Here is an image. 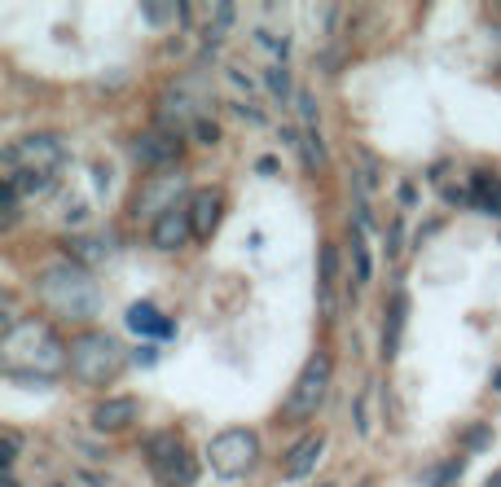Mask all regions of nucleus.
<instances>
[{"label":"nucleus","mask_w":501,"mask_h":487,"mask_svg":"<svg viewBox=\"0 0 501 487\" xmlns=\"http://www.w3.org/2000/svg\"><path fill=\"white\" fill-rule=\"evenodd\" d=\"M62 360H71V351H62L57 339H53L49 325L40 320H18L5 330V342H0V365H5V378H40V369H57Z\"/></svg>","instance_id":"nucleus-1"},{"label":"nucleus","mask_w":501,"mask_h":487,"mask_svg":"<svg viewBox=\"0 0 501 487\" xmlns=\"http://www.w3.org/2000/svg\"><path fill=\"white\" fill-rule=\"evenodd\" d=\"M36 290L45 299V308H53L57 317L93 320L101 312L97 281L88 277V269H79V264H49Z\"/></svg>","instance_id":"nucleus-2"},{"label":"nucleus","mask_w":501,"mask_h":487,"mask_svg":"<svg viewBox=\"0 0 501 487\" xmlns=\"http://www.w3.org/2000/svg\"><path fill=\"white\" fill-rule=\"evenodd\" d=\"M71 373H76L79 382H88V387H101V382H115L128 365V351L119 339H110V334H84V339L71 342Z\"/></svg>","instance_id":"nucleus-3"},{"label":"nucleus","mask_w":501,"mask_h":487,"mask_svg":"<svg viewBox=\"0 0 501 487\" xmlns=\"http://www.w3.org/2000/svg\"><path fill=\"white\" fill-rule=\"evenodd\" d=\"M146 462H150V470L168 487H189L194 474H199V465L185 452V443L176 439V431H154V435L146 439Z\"/></svg>","instance_id":"nucleus-4"},{"label":"nucleus","mask_w":501,"mask_h":487,"mask_svg":"<svg viewBox=\"0 0 501 487\" xmlns=\"http://www.w3.org/2000/svg\"><path fill=\"white\" fill-rule=\"evenodd\" d=\"M255 462H260V439L250 431H220L207 443V465L220 479H242Z\"/></svg>","instance_id":"nucleus-5"},{"label":"nucleus","mask_w":501,"mask_h":487,"mask_svg":"<svg viewBox=\"0 0 501 487\" xmlns=\"http://www.w3.org/2000/svg\"><path fill=\"white\" fill-rule=\"evenodd\" d=\"M330 378H334V360H330V351H317V356L303 365L300 382H295L291 400H286V417H291V421H308V417L326 404Z\"/></svg>","instance_id":"nucleus-6"},{"label":"nucleus","mask_w":501,"mask_h":487,"mask_svg":"<svg viewBox=\"0 0 501 487\" xmlns=\"http://www.w3.org/2000/svg\"><path fill=\"white\" fill-rule=\"evenodd\" d=\"M66 141L57 137V132H26L18 146L5 149V163L9 167H26V171H45V176H53V171L66 163Z\"/></svg>","instance_id":"nucleus-7"},{"label":"nucleus","mask_w":501,"mask_h":487,"mask_svg":"<svg viewBox=\"0 0 501 487\" xmlns=\"http://www.w3.org/2000/svg\"><path fill=\"white\" fill-rule=\"evenodd\" d=\"M180 194H185V176H180V171H158V176H150V180L137 189L132 216H154V219L168 216Z\"/></svg>","instance_id":"nucleus-8"},{"label":"nucleus","mask_w":501,"mask_h":487,"mask_svg":"<svg viewBox=\"0 0 501 487\" xmlns=\"http://www.w3.org/2000/svg\"><path fill=\"white\" fill-rule=\"evenodd\" d=\"M132 154L141 158V167H154V171H176L172 163L180 158V137L168 132V127H150L132 141Z\"/></svg>","instance_id":"nucleus-9"},{"label":"nucleus","mask_w":501,"mask_h":487,"mask_svg":"<svg viewBox=\"0 0 501 487\" xmlns=\"http://www.w3.org/2000/svg\"><path fill=\"white\" fill-rule=\"evenodd\" d=\"M62 246H66L71 264H79V269H97V264H106L119 250L115 233H71Z\"/></svg>","instance_id":"nucleus-10"},{"label":"nucleus","mask_w":501,"mask_h":487,"mask_svg":"<svg viewBox=\"0 0 501 487\" xmlns=\"http://www.w3.org/2000/svg\"><path fill=\"white\" fill-rule=\"evenodd\" d=\"M137 421V400L132 395H115V400H101L93 409V426L101 435H119V431H132Z\"/></svg>","instance_id":"nucleus-11"},{"label":"nucleus","mask_w":501,"mask_h":487,"mask_svg":"<svg viewBox=\"0 0 501 487\" xmlns=\"http://www.w3.org/2000/svg\"><path fill=\"white\" fill-rule=\"evenodd\" d=\"M322 452H326V435H303L291 452H286V462H281V474L286 479H308L317 462H322Z\"/></svg>","instance_id":"nucleus-12"},{"label":"nucleus","mask_w":501,"mask_h":487,"mask_svg":"<svg viewBox=\"0 0 501 487\" xmlns=\"http://www.w3.org/2000/svg\"><path fill=\"white\" fill-rule=\"evenodd\" d=\"M150 238L158 250H176V246H185L189 238H194V224H189V211H168V216H158L154 219V228H150Z\"/></svg>","instance_id":"nucleus-13"},{"label":"nucleus","mask_w":501,"mask_h":487,"mask_svg":"<svg viewBox=\"0 0 501 487\" xmlns=\"http://www.w3.org/2000/svg\"><path fill=\"white\" fill-rule=\"evenodd\" d=\"M189 224H194V238H211V228L220 224V194L216 189H199L189 198Z\"/></svg>","instance_id":"nucleus-14"},{"label":"nucleus","mask_w":501,"mask_h":487,"mask_svg":"<svg viewBox=\"0 0 501 487\" xmlns=\"http://www.w3.org/2000/svg\"><path fill=\"white\" fill-rule=\"evenodd\" d=\"M128 325H132L137 334H146V339H168V334H172V320L158 317L154 303H132V308H128Z\"/></svg>","instance_id":"nucleus-15"},{"label":"nucleus","mask_w":501,"mask_h":487,"mask_svg":"<svg viewBox=\"0 0 501 487\" xmlns=\"http://www.w3.org/2000/svg\"><path fill=\"white\" fill-rule=\"evenodd\" d=\"M404 312H409V303H404V294H396V299H392V308H387V325H383V356H387V360L401 351Z\"/></svg>","instance_id":"nucleus-16"},{"label":"nucleus","mask_w":501,"mask_h":487,"mask_svg":"<svg viewBox=\"0 0 501 487\" xmlns=\"http://www.w3.org/2000/svg\"><path fill=\"white\" fill-rule=\"evenodd\" d=\"M471 198H475L484 211H501V180H493L488 171H475V180H471Z\"/></svg>","instance_id":"nucleus-17"},{"label":"nucleus","mask_w":501,"mask_h":487,"mask_svg":"<svg viewBox=\"0 0 501 487\" xmlns=\"http://www.w3.org/2000/svg\"><path fill=\"white\" fill-rule=\"evenodd\" d=\"M352 259H356V281L365 286L374 277V259H370V246H365V228H352Z\"/></svg>","instance_id":"nucleus-18"},{"label":"nucleus","mask_w":501,"mask_h":487,"mask_svg":"<svg viewBox=\"0 0 501 487\" xmlns=\"http://www.w3.org/2000/svg\"><path fill=\"white\" fill-rule=\"evenodd\" d=\"M14 189H23V194H45L49 189V176L45 171H26V167H9V176H5Z\"/></svg>","instance_id":"nucleus-19"},{"label":"nucleus","mask_w":501,"mask_h":487,"mask_svg":"<svg viewBox=\"0 0 501 487\" xmlns=\"http://www.w3.org/2000/svg\"><path fill=\"white\" fill-rule=\"evenodd\" d=\"M269 93L281 101H291V93H295V84H291V75H286V66H269Z\"/></svg>","instance_id":"nucleus-20"},{"label":"nucleus","mask_w":501,"mask_h":487,"mask_svg":"<svg viewBox=\"0 0 501 487\" xmlns=\"http://www.w3.org/2000/svg\"><path fill=\"white\" fill-rule=\"evenodd\" d=\"M141 18L163 26V23H172V18H180V5H141Z\"/></svg>","instance_id":"nucleus-21"},{"label":"nucleus","mask_w":501,"mask_h":487,"mask_svg":"<svg viewBox=\"0 0 501 487\" xmlns=\"http://www.w3.org/2000/svg\"><path fill=\"white\" fill-rule=\"evenodd\" d=\"M295 106H300L308 137H317V106H312V93H308V88H300V93H295Z\"/></svg>","instance_id":"nucleus-22"},{"label":"nucleus","mask_w":501,"mask_h":487,"mask_svg":"<svg viewBox=\"0 0 501 487\" xmlns=\"http://www.w3.org/2000/svg\"><path fill=\"white\" fill-rule=\"evenodd\" d=\"M255 45L273 49L277 62H281V57H286V49H291V40H286V36H273V31H264V26H255Z\"/></svg>","instance_id":"nucleus-23"},{"label":"nucleus","mask_w":501,"mask_h":487,"mask_svg":"<svg viewBox=\"0 0 501 487\" xmlns=\"http://www.w3.org/2000/svg\"><path fill=\"white\" fill-rule=\"evenodd\" d=\"M233 14H238L233 5H216V26H211L207 36H216V40H220V36H225V31H229V23H233Z\"/></svg>","instance_id":"nucleus-24"},{"label":"nucleus","mask_w":501,"mask_h":487,"mask_svg":"<svg viewBox=\"0 0 501 487\" xmlns=\"http://www.w3.org/2000/svg\"><path fill=\"white\" fill-rule=\"evenodd\" d=\"M194 137H199L202 146H216V141H220V127L211 119H194Z\"/></svg>","instance_id":"nucleus-25"},{"label":"nucleus","mask_w":501,"mask_h":487,"mask_svg":"<svg viewBox=\"0 0 501 487\" xmlns=\"http://www.w3.org/2000/svg\"><path fill=\"white\" fill-rule=\"evenodd\" d=\"M334 272H339V255H334V246H326V250H322V281H334Z\"/></svg>","instance_id":"nucleus-26"},{"label":"nucleus","mask_w":501,"mask_h":487,"mask_svg":"<svg viewBox=\"0 0 501 487\" xmlns=\"http://www.w3.org/2000/svg\"><path fill=\"white\" fill-rule=\"evenodd\" d=\"M233 115L247 123H264V110H260V106H247V101H233Z\"/></svg>","instance_id":"nucleus-27"},{"label":"nucleus","mask_w":501,"mask_h":487,"mask_svg":"<svg viewBox=\"0 0 501 487\" xmlns=\"http://www.w3.org/2000/svg\"><path fill=\"white\" fill-rule=\"evenodd\" d=\"M225 71H229V79H233V84H238V88L247 93V97H250V93H255V79H250V75L242 71V66H225Z\"/></svg>","instance_id":"nucleus-28"},{"label":"nucleus","mask_w":501,"mask_h":487,"mask_svg":"<svg viewBox=\"0 0 501 487\" xmlns=\"http://www.w3.org/2000/svg\"><path fill=\"white\" fill-rule=\"evenodd\" d=\"M0 448H5V465H14V457H18V435H5Z\"/></svg>","instance_id":"nucleus-29"},{"label":"nucleus","mask_w":501,"mask_h":487,"mask_svg":"<svg viewBox=\"0 0 501 487\" xmlns=\"http://www.w3.org/2000/svg\"><path fill=\"white\" fill-rule=\"evenodd\" d=\"M466 443H471V448H475V452H479V443H488V426H475V431L466 435Z\"/></svg>","instance_id":"nucleus-30"},{"label":"nucleus","mask_w":501,"mask_h":487,"mask_svg":"<svg viewBox=\"0 0 501 487\" xmlns=\"http://www.w3.org/2000/svg\"><path fill=\"white\" fill-rule=\"evenodd\" d=\"M79 479H84V483H88V487H110V479H97V474H88V470H84Z\"/></svg>","instance_id":"nucleus-31"},{"label":"nucleus","mask_w":501,"mask_h":487,"mask_svg":"<svg viewBox=\"0 0 501 487\" xmlns=\"http://www.w3.org/2000/svg\"><path fill=\"white\" fill-rule=\"evenodd\" d=\"M387 250H392V255L401 250V224H392V242H387Z\"/></svg>","instance_id":"nucleus-32"},{"label":"nucleus","mask_w":501,"mask_h":487,"mask_svg":"<svg viewBox=\"0 0 501 487\" xmlns=\"http://www.w3.org/2000/svg\"><path fill=\"white\" fill-rule=\"evenodd\" d=\"M277 171V158H260V176H273Z\"/></svg>","instance_id":"nucleus-33"},{"label":"nucleus","mask_w":501,"mask_h":487,"mask_svg":"<svg viewBox=\"0 0 501 487\" xmlns=\"http://www.w3.org/2000/svg\"><path fill=\"white\" fill-rule=\"evenodd\" d=\"M484 487H501V470H497V474H493V479H488V483H484Z\"/></svg>","instance_id":"nucleus-34"}]
</instances>
